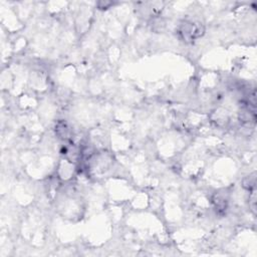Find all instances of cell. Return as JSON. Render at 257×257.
Wrapping results in <instances>:
<instances>
[{
  "label": "cell",
  "mask_w": 257,
  "mask_h": 257,
  "mask_svg": "<svg viewBox=\"0 0 257 257\" xmlns=\"http://www.w3.org/2000/svg\"><path fill=\"white\" fill-rule=\"evenodd\" d=\"M204 29L201 24L194 22H184L179 28V34L184 41H190L197 37H200Z\"/></svg>",
  "instance_id": "6da1fadb"
}]
</instances>
